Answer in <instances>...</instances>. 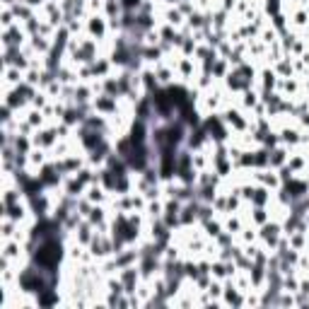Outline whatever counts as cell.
Masks as SVG:
<instances>
[{
	"label": "cell",
	"instance_id": "obj_2",
	"mask_svg": "<svg viewBox=\"0 0 309 309\" xmlns=\"http://www.w3.org/2000/svg\"><path fill=\"white\" fill-rule=\"evenodd\" d=\"M85 32H87V36H92V39H107V34H109V20L104 17V15H89L87 20H85Z\"/></svg>",
	"mask_w": 309,
	"mask_h": 309
},
{
	"label": "cell",
	"instance_id": "obj_17",
	"mask_svg": "<svg viewBox=\"0 0 309 309\" xmlns=\"http://www.w3.org/2000/svg\"><path fill=\"white\" fill-rule=\"evenodd\" d=\"M278 87V73L273 70V68H264L261 70V89H273Z\"/></svg>",
	"mask_w": 309,
	"mask_h": 309
},
{
	"label": "cell",
	"instance_id": "obj_9",
	"mask_svg": "<svg viewBox=\"0 0 309 309\" xmlns=\"http://www.w3.org/2000/svg\"><path fill=\"white\" fill-rule=\"evenodd\" d=\"M271 198H273V193H271V188L261 186V184H256L254 188V196H251V208H268L271 205Z\"/></svg>",
	"mask_w": 309,
	"mask_h": 309
},
{
	"label": "cell",
	"instance_id": "obj_8",
	"mask_svg": "<svg viewBox=\"0 0 309 309\" xmlns=\"http://www.w3.org/2000/svg\"><path fill=\"white\" fill-rule=\"evenodd\" d=\"M278 138H280V145H285V147H295V145H299L302 128H299V126H285V128H280Z\"/></svg>",
	"mask_w": 309,
	"mask_h": 309
},
{
	"label": "cell",
	"instance_id": "obj_14",
	"mask_svg": "<svg viewBox=\"0 0 309 309\" xmlns=\"http://www.w3.org/2000/svg\"><path fill=\"white\" fill-rule=\"evenodd\" d=\"M222 225H225V230L232 232V234H239V232L246 227V222L242 220V215H239V213H230V215H227V220L222 222Z\"/></svg>",
	"mask_w": 309,
	"mask_h": 309
},
{
	"label": "cell",
	"instance_id": "obj_28",
	"mask_svg": "<svg viewBox=\"0 0 309 309\" xmlns=\"http://www.w3.org/2000/svg\"><path fill=\"white\" fill-rule=\"evenodd\" d=\"M20 193H22V191L8 188V191H5V196H3V205H15V203H20Z\"/></svg>",
	"mask_w": 309,
	"mask_h": 309
},
{
	"label": "cell",
	"instance_id": "obj_7",
	"mask_svg": "<svg viewBox=\"0 0 309 309\" xmlns=\"http://www.w3.org/2000/svg\"><path fill=\"white\" fill-rule=\"evenodd\" d=\"M174 70H177L179 77H184V80H193L196 77V63H193V58H188V56H181L179 61H174Z\"/></svg>",
	"mask_w": 309,
	"mask_h": 309
},
{
	"label": "cell",
	"instance_id": "obj_13",
	"mask_svg": "<svg viewBox=\"0 0 309 309\" xmlns=\"http://www.w3.org/2000/svg\"><path fill=\"white\" fill-rule=\"evenodd\" d=\"M174 73H177V70L172 66H154V75H157V82H160L162 87H169V85H172Z\"/></svg>",
	"mask_w": 309,
	"mask_h": 309
},
{
	"label": "cell",
	"instance_id": "obj_34",
	"mask_svg": "<svg viewBox=\"0 0 309 309\" xmlns=\"http://www.w3.org/2000/svg\"><path fill=\"white\" fill-rule=\"evenodd\" d=\"M304 251H307V254H309V242H307V249H304Z\"/></svg>",
	"mask_w": 309,
	"mask_h": 309
},
{
	"label": "cell",
	"instance_id": "obj_31",
	"mask_svg": "<svg viewBox=\"0 0 309 309\" xmlns=\"http://www.w3.org/2000/svg\"><path fill=\"white\" fill-rule=\"evenodd\" d=\"M145 0H121V8L123 12H138L140 8H143Z\"/></svg>",
	"mask_w": 309,
	"mask_h": 309
},
{
	"label": "cell",
	"instance_id": "obj_5",
	"mask_svg": "<svg viewBox=\"0 0 309 309\" xmlns=\"http://www.w3.org/2000/svg\"><path fill=\"white\" fill-rule=\"evenodd\" d=\"M32 140H34V147H54L58 140H61V135H58V128H36L32 135Z\"/></svg>",
	"mask_w": 309,
	"mask_h": 309
},
{
	"label": "cell",
	"instance_id": "obj_6",
	"mask_svg": "<svg viewBox=\"0 0 309 309\" xmlns=\"http://www.w3.org/2000/svg\"><path fill=\"white\" fill-rule=\"evenodd\" d=\"M287 157H290V147L276 145V147L268 150V167L271 169H280L283 165H287Z\"/></svg>",
	"mask_w": 309,
	"mask_h": 309
},
{
	"label": "cell",
	"instance_id": "obj_26",
	"mask_svg": "<svg viewBox=\"0 0 309 309\" xmlns=\"http://www.w3.org/2000/svg\"><path fill=\"white\" fill-rule=\"evenodd\" d=\"M29 165H32V167H44L46 165L44 147H34L32 152H29Z\"/></svg>",
	"mask_w": 309,
	"mask_h": 309
},
{
	"label": "cell",
	"instance_id": "obj_4",
	"mask_svg": "<svg viewBox=\"0 0 309 309\" xmlns=\"http://www.w3.org/2000/svg\"><path fill=\"white\" fill-rule=\"evenodd\" d=\"M222 121L237 133H246L249 131V126H251V121H249L246 116H242V111L239 109H225L222 111Z\"/></svg>",
	"mask_w": 309,
	"mask_h": 309
},
{
	"label": "cell",
	"instance_id": "obj_10",
	"mask_svg": "<svg viewBox=\"0 0 309 309\" xmlns=\"http://www.w3.org/2000/svg\"><path fill=\"white\" fill-rule=\"evenodd\" d=\"M85 198L94 205H104V200L109 198V191L101 186V184H89L87 191H85Z\"/></svg>",
	"mask_w": 309,
	"mask_h": 309
},
{
	"label": "cell",
	"instance_id": "obj_12",
	"mask_svg": "<svg viewBox=\"0 0 309 309\" xmlns=\"http://www.w3.org/2000/svg\"><path fill=\"white\" fill-rule=\"evenodd\" d=\"M27 215V205L22 203H15V205H3V218H10L15 222H22Z\"/></svg>",
	"mask_w": 309,
	"mask_h": 309
},
{
	"label": "cell",
	"instance_id": "obj_20",
	"mask_svg": "<svg viewBox=\"0 0 309 309\" xmlns=\"http://www.w3.org/2000/svg\"><path fill=\"white\" fill-rule=\"evenodd\" d=\"M268 220H271V210L268 208H251V218H249V222H251L254 227H261V225H266Z\"/></svg>",
	"mask_w": 309,
	"mask_h": 309
},
{
	"label": "cell",
	"instance_id": "obj_23",
	"mask_svg": "<svg viewBox=\"0 0 309 309\" xmlns=\"http://www.w3.org/2000/svg\"><path fill=\"white\" fill-rule=\"evenodd\" d=\"M162 213H165V200L162 198H154V200H147V208H145V215L147 218H162Z\"/></svg>",
	"mask_w": 309,
	"mask_h": 309
},
{
	"label": "cell",
	"instance_id": "obj_22",
	"mask_svg": "<svg viewBox=\"0 0 309 309\" xmlns=\"http://www.w3.org/2000/svg\"><path fill=\"white\" fill-rule=\"evenodd\" d=\"M203 225V230H205V237H210V239H215L218 234H220L222 230H225V225H222L220 220H215V218H210V220L200 222Z\"/></svg>",
	"mask_w": 309,
	"mask_h": 309
},
{
	"label": "cell",
	"instance_id": "obj_24",
	"mask_svg": "<svg viewBox=\"0 0 309 309\" xmlns=\"http://www.w3.org/2000/svg\"><path fill=\"white\" fill-rule=\"evenodd\" d=\"M210 276L218 278V280H225V278H230V273H227V264H225L222 259H213V266H210Z\"/></svg>",
	"mask_w": 309,
	"mask_h": 309
},
{
	"label": "cell",
	"instance_id": "obj_1",
	"mask_svg": "<svg viewBox=\"0 0 309 309\" xmlns=\"http://www.w3.org/2000/svg\"><path fill=\"white\" fill-rule=\"evenodd\" d=\"M61 259H63V242H61L56 234L54 237H44V239H39L36 251H34V266L44 268L46 273H51V276H54V271L58 268Z\"/></svg>",
	"mask_w": 309,
	"mask_h": 309
},
{
	"label": "cell",
	"instance_id": "obj_3",
	"mask_svg": "<svg viewBox=\"0 0 309 309\" xmlns=\"http://www.w3.org/2000/svg\"><path fill=\"white\" fill-rule=\"evenodd\" d=\"M251 174H254V184H261V186L271 188V191H278V188L283 186V181L278 177V169H271V167H266V169H251Z\"/></svg>",
	"mask_w": 309,
	"mask_h": 309
},
{
	"label": "cell",
	"instance_id": "obj_16",
	"mask_svg": "<svg viewBox=\"0 0 309 309\" xmlns=\"http://www.w3.org/2000/svg\"><path fill=\"white\" fill-rule=\"evenodd\" d=\"M20 254H22V244H20V239H5V246H3V259L12 261V259H17Z\"/></svg>",
	"mask_w": 309,
	"mask_h": 309
},
{
	"label": "cell",
	"instance_id": "obj_33",
	"mask_svg": "<svg viewBox=\"0 0 309 309\" xmlns=\"http://www.w3.org/2000/svg\"><path fill=\"white\" fill-rule=\"evenodd\" d=\"M304 220H307V225H309V213H307V215H304Z\"/></svg>",
	"mask_w": 309,
	"mask_h": 309
},
{
	"label": "cell",
	"instance_id": "obj_15",
	"mask_svg": "<svg viewBox=\"0 0 309 309\" xmlns=\"http://www.w3.org/2000/svg\"><path fill=\"white\" fill-rule=\"evenodd\" d=\"M184 20H186V15L179 10L177 5L167 8V12H165V22H167V24H172V27H177V29H179V27L184 24Z\"/></svg>",
	"mask_w": 309,
	"mask_h": 309
},
{
	"label": "cell",
	"instance_id": "obj_21",
	"mask_svg": "<svg viewBox=\"0 0 309 309\" xmlns=\"http://www.w3.org/2000/svg\"><path fill=\"white\" fill-rule=\"evenodd\" d=\"M242 107L244 109H256V107H259V104H261V97H259V92H256V89H244L242 92Z\"/></svg>",
	"mask_w": 309,
	"mask_h": 309
},
{
	"label": "cell",
	"instance_id": "obj_18",
	"mask_svg": "<svg viewBox=\"0 0 309 309\" xmlns=\"http://www.w3.org/2000/svg\"><path fill=\"white\" fill-rule=\"evenodd\" d=\"M287 167L295 174H304V169H307V154H290L287 157Z\"/></svg>",
	"mask_w": 309,
	"mask_h": 309
},
{
	"label": "cell",
	"instance_id": "obj_25",
	"mask_svg": "<svg viewBox=\"0 0 309 309\" xmlns=\"http://www.w3.org/2000/svg\"><path fill=\"white\" fill-rule=\"evenodd\" d=\"M44 119H46V114L41 109H32L29 114H27V121H29V126H32L34 131L44 126Z\"/></svg>",
	"mask_w": 309,
	"mask_h": 309
},
{
	"label": "cell",
	"instance_id": "obj_27",
	"mask_svg": "<svg viewBox=\"0 0 309 309\" xmlns=\"http://www.w3.org/2000/svg\"><path fill=\"white\" fill-rule=\"evenodd\" d=\"M239 239H242L244 244H254L256 239H259V232L254 230V225H251V227H244V230L239 232Z\"/></svg>",
	"mask_w": 309,
	"mask_h": 309
},
{
	"label": "cell",
	"instance_id": "obj_11",
	"mask_svg": "<svg viewBox=\"0 0 309 309\" xmlns=\"http://www.w3.org/2000/svg\"><path fill=\"white\" fill-rule=\"evenodd\" d=\"M92 237H94V227H92V225L85 220L75 230V244H80V246H87V244L92 242Z\"/></svg>",
	"mask_w": 309,
	"mask_h": 309
},
{
	"label": "cell",
	"instance_id": "obj_32",
	"mask_svg": "<svg viewBox=\"0 0 309 309\" xmlns=\"http://www.w3.org/2000/svg\"><path fill=\"white\" fill-rule=\"evenodd\" d=\"M266 12H271L276 17L278 12H280V0H266Z\"/></svg>",
	"mask_w": 309,
	"mask_h": 309
},
{
	"label": "cell",
	"instance_id": "obj_29",
	"mask_svg": "<svg viewBox=\"0 0 309 309\" xmlns=\"http://www.w3.org/2000/svg\"><path fill=\"white\" fill-rule=\"evenodd\" d=\"M232 237H234V234H232V232L222 230L220 234H218V237H215V244H218V246H220V249H225V246H232Z\"/></svg>",
	"mask_w": 309,
	"mask_h": 309
},
{
	"label": "cell",
	"instance_id": "obj_30",
	"mask_svg": "<svg viewBox=\"0 0 309 309\" xmlns=\"http://www.w3.org/2000/svg\"><path fill=\"white\" fill-rule=\"evenodd\" d=\"M292 24H295V27H307V24H309V12H307V8H302V10L295 12V20H292Z\"/></svg>",
	"mask_w": 309,
	"mask_h": 309
},
{
	"label": "cell",
	"instance_id": "obj_19",
	"mask_svg": "<svg viewBox=\"0 0 309 309\" xmlns=\"http://www.w3.org/2000/svg\"><path fill=\"white\" fill-rule=\"evenodd\" d=\"M290 237V246L297 249V251H304L307 249V242H309V232H292L287 234Z\"/></svg>",
	"mask_w": 309,
	"mask_h": 309
}]
</instances>
